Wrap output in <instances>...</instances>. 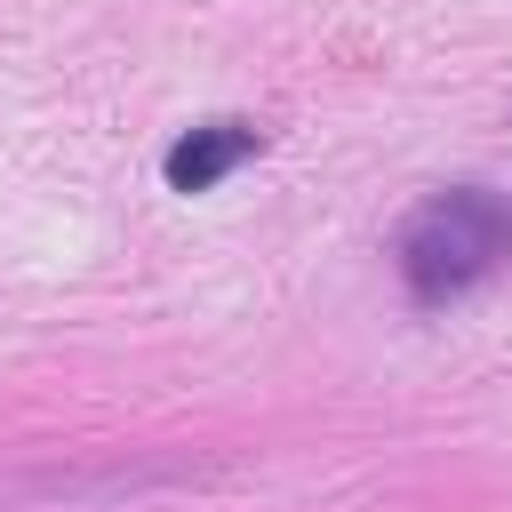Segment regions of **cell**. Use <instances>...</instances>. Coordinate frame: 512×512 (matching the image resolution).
<instances>
[{"label": "cell", "mask_w": 512, "mask_h": 512, "mask_svg": "<svg viewBox=\"0 0 512 512\" xmlns=\"http://www.w3.org/2000/svg\"><path fill=\"white\" fill-rule=\"evenodd\" d=\"M504 256H512V200L480 184H448L400 224V280L416 304L472 296Z\"/></svg>", "instance_id": "1"}, {"label": "cell", "mask_w": 512, "mask_h": 512, "mask_svg": "<svg viewBox=\"0 0 512 512\" xmlns=\"http://www.w3.org/2000/svg\"><path fill=\"white\" fill-rule=\"evenodd\" d=\"M240 160H256V128L248 120H200L160 152V176H168V192H216Z\"/></svg>", "instance_id": "2"}]
</instances>
